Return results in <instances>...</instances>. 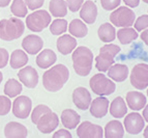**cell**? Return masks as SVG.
Segmentation results:
<instances>
[{
    "instance_id": "cell-1",
    "label": "cell",
    "mask_w": 148,
    "mask_h": 138,
    "mask_svg": "<svg viewBox=\"0 0 148 138\" xmlns=\"http://www.w3.org/2000/svg\"><path fill=\"white\" fill-rule=\"evenodd\" d=\"M69 78V71L64 64H57L42 75V85L48 91H59Z\"/></svg>"
},
{
    "instance_id": "cell-2",
    "label": "cell",
    "mask_w": 148,
    "mask_h": 138,
    "mask_svg": "<svg viewBox=\"0 0 148 138\" xmlns=\"http://www.w3.org/2000/svg\"><path fill=\"white\" fill-rule=\"evenodd\" d=\"M73 66L77 75L86 77L91 72L93 63V53L85 46H80L73 51Z\"/></svg>"
},
{
    "instance_id": "cell-3",
    "label": "cell",
    "mask_w": 148,
    "mask_h": 138,
    "mask_svg": "<svg viewBox=\"0 0 148 138\" xmlns=\"http://www.w3.org/2000/svg\"><path fill=\"white\" fill-rule=\"evenodd\" d=\"M25 25L19 18L3 19L0 21V39L12 42L24 33Z\"/></svg>"
},
{
    "instance_id": "cell-4",
    "label": "cell",
    "mask_w": 148,
    "mask_h": 138,
    "mask_svg": "<svg viewBox=\"0 0 148 138\" xmlns=\"http://www.w3.org/2000/svg\"><path fill=\"white\" fill-rule=\"evenodd\" d=\"M120 52V48L115 44H107L101 48L99 54L95 57V68L99 72H107L114 63V57Z\"/></svg>"
},
{
    "instance_id": "cell-5",
    "label": "cell",
    "mask_w": 148,
    "mask_h": 138,
    "mask_svg": "<svg viewBox=\"0 0 148 138\" xmlns=\"http://www.w3.org/2000/svg\"><path fill=\"white\" fill-rule=\"evenodd\" d=\"M89 85L92 91L97 96H110L116 89L115 83L103 73L93 75L89 81Z\"/></svg>"
},
{
    "instance_id": "cell-6",
    "label": "cell",
    "mask_w": 148,
    "mask_h": 138,
    "mask_svg": "<svg viewBox=\"0 0 148 138\" xmlns=\"http://www.w3.org/2000/svg\"><path fill=\"white\" fill-rule=\"evenodd\" d=\"M51 23V16L45 10H37L26 18V26L33 32H40Z\"/></svg>"
},
{
    "instance_id": "cell-7",
    "label": "cell",
    "mask_w": 148,
    "mask_h": 138,
    "mask_svg": "<svg viewBox=\"0 0 148 138\" xmlns=\"http://www.w3.org/2000/svg\"><path fill=\"white\" fill-rule=\"evenodd\" d=\"M135 12L127 8L126 6H120L119 8H116L110 15V21L112 25L116 27H131L135 22Z\"/></svg>"
},
{
    "instance_id": "cell-8",
    "label": "cell",
    "mask_w": 148,
    "mask_h": 138,
    "mask_svg": "<svg viewBox=\"0 0 148 138\" xmlns=\"http://www.w3.org/2000/svg\"><path fill=\"white\" fill-rule=\"evenodd\" d=\"M131 84L135 88L143 90L148 86V64L138 63L133 68L130 76Z\"/></svg>"
},
{
    "instance_id": "cell-9",
    "label": "cell",
    "mask_w": 148,
    "mask_h": 138,
    "mask_svg": "<svg viewBox=\"0 0 148 138\" xmlns=\"http://www.w3.org/2000/svg\"><path fill=\"white\" fill-rule=\"evenodd\" d=\"M36 127L40 132L44 134L52 133L59 125V117L52 110L42 114L36 121Z\"/></svg>"
},
{
    "instance_id": "cell-10",
    "label": "cell",
    "mask_w": 148,
    "mask_h": 138,
    "mask_svg": "<svg viewBox=\"0 0 148 138\" xmlns=\"http://www.w3.org/2000/svg\"><path fill=\"white\" fill-rule=\"evenodd\" d=\"M32 108L31 99L27 96H19L12 103V113L16 117L25 119L29 116Z\"/></svg>"
},
{
    "instance_id": "cell-11",
    "label": "cell",
    "mask_w": 148,
    "mask_h": 138,
    "mask_svg": "<svg viewBox=\"0 0 148 138\" xmlns=\"http://www.w3.org/2000/svg\"><path fill=\"white\" fill-rule=\"evenodd\" d=\"M123 125L127 133L132 134V135H137L143 131L144 127H145V121L141 114L133 112L125 116Z\"/></svg>"
},
{
    "instance_id": "cell-12",
    "label": "cell",
    "mask_w": 148,
    "mask_h": 138,
    "mask_svg": "<svg viewBox=\"0 0 148 138\" xmlns=\"http://www.w3.org/2000/svg\"><path fill=\"white\" fill-rule=\"evenodd\" d=\"M77 135L80 138H103L104 130L99 125L85 121L77 128Z\"/></svg>"
},
{
    "instance_id": "cell-13",
    "label": "cell",
    "mask_w": 148,
    "mask_h": 138,
    "mask_svg": "<svg viewBox=\"0 0 148 138\" xmlns=\"http://www.w3.org/2000/svg\"><path fill=\"white\" fill-rule=\"evenodd\" d=\"M18 77L21 83H23L27 88H34L38 83V74L37 71L32 67H25L19 71Z\"/></svg>"
},
{
    "instance_id": "cell-14",
    "label": "cell",
    "mask_w": 148,
    "mask_h": 138,
    "mask_svg": "<svg viewBox=\"0 0 148 138\" xmlns=\"http://www.w3.org/2000/svg\"><path fill=\"white\" fill-rule=\"evenodd\" d=\"M91 95L85 87H77L73 92V102L77 108L81 110H86L91 104Z\"/></svg>"
},
{
    "instance_id": "cell-15",
    "label": "cell",
    "mask_w": 148,
    "mask_h": 138,
    "mask_svg": "<svg viewBox=\"0 0 148 138\" xmlns=\"http://www.w3.org/2000/svg\"><path fill=\"white\" fill-rule=\"evenodd\" d=\"M80 17L86 24H93L97 17V6L95 2L87 0L80 8Z\"/></svg>"
},
{
    "instance_id": "cell-16",
    "label": "cell",
    "mask_w": 148,
    "mask_h": 138,
    "mask_svg": "<svg viewBox=\"0 0 148 138\" xmlns=\"http://www.w3.org/2000/svg\"><path fill=\"white\" fill-rule=\"evenodd\" d=\"M22 47L28 54H37L44 47V42L40 37L35 34H29L23 39Z\"/></svg>"
},
{
    "instance_id": "cell-17",
    "label": "cell",
    "mask_w": 148,
    "mask_h": 138,
    "mask_svg": "<svg viewBox=\"0 0 148 138\" xmlns=\"http://www.w3.org/2000/svg\"><path fill=\"white\" fill-rule=\"evenodd\" d=\"M109 100L103 96L94 99L90 104V113L96 118H101L106 116L109 110Z\"/></svg>"
},
{
    "instance_id": "cell-18",
    "label": "cell",
    "mask_w": 148,
    "mask_h": 138,
    "mask_svg": "<svg viewBox=\"0 0 148 138\" xmlns=\"http://www.w3.org/2000/svg\"><path fill=\"white\" fill-rule=\"evenodd\" d=\"M4 136L8 138H26L28 136V131L22 124L10 121L4 128Z\"/></svg>"
},
{
    "instance_id": "cell-19",
    "label": "cell",
    "mask_w": 148,
    "mask_h": 138,
    "mask_svg": "<svg viewBox=\"0 0 148 138\" xmlns=\"http://www.w3.org/2000/svg\"><path fill=\"white\" fill-rule=\"evenodd\" d=\"M146 97L139 91H128L126 94V104L128 108L134 111H139L143 109L146 105Z\"/></svg>"
},
{
    "instance_id": "cell-20",
    "label": "cell",
    "mask_w": 148,
    "mask_h": 138,
    "mask_svg": "<svg viewBox=\"0 0 148 138\" xmlns=\"http://www.w3.org/2000/svg\"><path fill=\"white\" fill-rule=\"evenodd\" d=\"M57 49L62 55H69L77 48V41L69 34H62L57 39Z\"/></svg>"
},
{
    "instance_id": "cell-21",
    "label": "cell",
    "mask_w": 148,
    "mask_h": 138,
    "mask_svg": "<svg viewBox=\"0 0 148 138\" xmlns=\"http://www.w3.org/2000/svg\"><path fill=\"white\" fill-rule=\"evenodd\" d=\"M60 118H61L62 125L67 130L76 129L77 126L80 124V121H81V116L73 109H64L62 111Z\"/></svg>"
},
{
    "instance_id": "cell-22",
    "label": "cell",
    "mask_w": 148,
    "mask_h": 138,
    "mask_svg": "<svg viewBox=\"0 0 148 138\" xmlns=\"http://www.w3.org/2000/svg\"><path fill=\"white\" fill-rule=\"evenodd\" d=\"M108 76L115 82H123L128 77V68L125 64H112L108 70Z\"/></svg>"
},
{
    "instance_id": "cell-23",
    "label": "cell",
    "mask_w": 148,
    "mask_h": 138,
    "mask_svg": "<svg viewBox=\"0 0 148 138\" xmlns=\"http://www.w3.org/2000/svg\"><path fill=\"white\" fill-rule=\"evenodd\" d=\"M57 56L51 49H45L36 57V64L40 69H48L56 62Z\"/></svg>"
},
{
    "instance_id": "cell-24",
    "label": "cell",
    "mask_w": 148,
    "mask_h": 138,
    "mask_svg": "<svg viewBox=\"0 0 148 138\" xmlns=\"http://www.w3.org/2000/svg\"><path fill=\"white\" fill-rule=\"evenodd\" d=\"M104 133L106 138H122L124 136V127L118 121H110L105 127Z\"/></svg>"
},
{
    "instance_id": "cell-25",
    "label": "cell",
    "mask_w": 148,
    "mask_h": 138,
    "mask_svg": "<svg viewBox=\"0 0 148 138\" xmlns=\"http://www.w3.org/2000/svg\"><path fill=\"white\" fill-rule=\"evenodd\" d=\"M97 34L101 42L111 43L116 37V30H115L114 25L110 24V23H104L99 27Z\"/></svg>"
},
{
    "instance_id": "cell-26",
    "label": "cell",
    "mask_w": 148,
    "mask_h": 138,
    "mask_svg": "<svg viewBox=\"0 0 148 138\" xmlns=\"http://www.w3.org/2000/svg\"><path fill=\"white\" fill-rule=\"evenodd\" d=\"M127 113L126 103L121 97H117L110 105V114L116 118H121Z\"/></svg>"
},
{
    "instance_id": "cell-27",
    "label": "cell",
    "mask_w": 148,
    "mask_h": 138,
    "mask_svg": "<svg viewBox=\"0 0 148 138\" xmlns=\"http://www.w3.org/2000/svg\"><path fill=\"white\" fill-rule=\"evenodd\" d=\"M28 60H29V58H28V55L26 54V52H24L23 50L18 49L12 51V53L10 54V63L12 69L17 70L25 67L27 64Z\"/></svg>"
},
{
    "instance_id": "cell-28",
    "label": "cell",
    "mask_w": 148,
    "mask_h": 138,
    "mask_svg": "<svg viewBox=\"0 0 148 138\" xmlns=\"http://www.w3.org/2000/svg\"><path fill=\"white\" fill-rule=\"evenodd\" d=\"M69 33L75 37H84L88 33V28L83 21L79 19H74L67 26Z\"/></svg>"
},
{
    "instance_id": "cell-29",
    "label": "cell",
    "mask_w": 148,
    "mask_h": 138,
    "mask_svg": "<svg viewBox=\"0 0 148 138\" xmlns=\"http://www.w3.org/2000/svg\"><path fill=\"white\" fill-rule=\"evenodd\" d=\"M49 10L53 17H65L67 14L66 2H65V0H51L49 4Z\"/></svg>"
},
{
    "instance_id": "cell-30",
    "label": "cell",
    "mask_w": 148,
    "mask_h": 138,
    "mask_svg": "<svg viewBox=\"0 0 148 138\" xmlns=\"http://www.w3.org/2000/svg\"><path fill=\"white\" fill-rule=\"evenodd\" d=\"M117 37H118L119 42L122 45H128L131 44L133 41L138 39V32L135 28L131 27H123L116 32Z\"/></svg>"
},
{
    "instance_id": "cell-31",
    "label": "cell",
    "mask_w": 148,
    "mask_h": 138,
    "mask_svg": "<svg viewBox=\"0 0 148 138\" xmlns=\"http://www.w3.org/2000/svg\"><path fill=\"white\" fill-rule=\"evenodd\" d=\"M22 84L16 79H8L4 85V94L8 98H16L22 92Z\"/></svg>"
},
{
    "instance_id": "cell-32",
    "label": "cell",
    "mask_w": 148,
    "mask_h": 138,
    "mask_svg": "<svg viewBox=\"0 0 148 138\" xmlns=\"http://www.w3.org/2000/svg\"><path fill=\"white\" fill-rule=\"evenodd\" d=\"M10 12L15 17L23 18L27 16L28 8L24 0H14L10 5Z\"/></svg>"
},
{
    "instance_id": "cell-33",
    "label": "cell",
    "mask_w": 148,
    "mask_h": 138,
    "mask_svg": "<svg viewBox=\"0 0 148 138\" xmlns=\"http://www.w3.org/2000/svg\"><path fill=\"white\" fill-rule=\"evenodd\" d=\"M50 31L54 35H61L67 30V21L65 19H56L52 23H50Z\"/></svg>"
},
{
    "instance_id": "cell-34",
    "label": "cell",
    "mask_w": 148,
    "mask_h": 138,
    "mask_svg": "<svg viewBox=\"0 0 148 138\" xmlns=\"http://www.w3.org/2000/svg\"><path fill=\"white\" fill-rule=\"evenodd\" d=\"M49 111H51V109H50L47 105H44V104L37 105V106L33 109V111H32V113H31V121L35 125L37 119H38L42 114H45L46 112H49Z\"/></svg>"
},
{
    "instance_id": "cell-35",
    "label": "cell",
    "mask_w": 148,
    "mask_h": 138,
    "mask_svg": "<svg viewBox=\"0 0 148 138\" xmlns=\"http://www.w3.org/2000/svg\"><path fill=\"white\" fill-rule=\"evenodd\" d=\"M12 108V102L10 98L5 96H0V116L6 115Z\"/></svg>"
},
{
    "instance_id": "cell-36",
    "label": "cell",
    "mask_w": 148,
    "mask_h": 138,
    "mask_svg": "<svg viewBox=\"0 0 148 138\" xmlns=\"http://www.w3.org/2000/svg\"><path fill=\"white\" fill-rule=\"evenodd\" d=\"M135 23V29L137 31H143L144 29L148 28V15H142L136 20Z\"/></svg>"
},
{
    "instance_id": "cell-37",
    "label": "cell",
    "mask_w": 148,
    "mask_h": 138,
    "mask_svg": "<svg viewBox=\"0 0 148 138\" xmlns=\"http://www.w3.org/2000/svg\"><path fill=\"white\" fill-rule=\"evenodd\" d=\"M121 3V0H101V8L106 10H112L118 8Z\"/></svg>"
},
{
    "instance_id": "cell-38",
    "label": "cell",
    "mask_w": 148,
    "mask_h": 138,
    "mask_svg": "<svg viewBox=\"0 0 148 138\" xmlns=\"http://www.w3.org/2000/svg\"><path fill=\"white\" fill-rule=\"evenodd\" d=\"M66 5L69 10L73 12H76L78 10H80L82 4L84 3V0H65Z\"/></svg>"
},
{
    "instance_id": "cell-39",
    "label": "cell",
    "mask_w": 148,
    "mask_h": 138,
    "mask_svg": "<svg viewBox=\"0 0 148 138\" xmlns=\"http://www.w3.org/2000/svg\"><path fill=\"white\" fill-rule=\"evenodd\" d=\"M26 5H27L28 10H35L40 8L44 5L45 0H24Z\"/></svg>"
},
{
    "instance_id": "cell-40",
    "label": "cell",
    "mask_w": 148,
    "mask_h": 138,
    "mask_svg": "<svg viewBox=\"0 0 148 138\" xmlns=\"http://www.w3.org/2000/svg\"><path fill=\"white\" fill-rule=\"evenodd\" d=\"M8 59H10V54H8V50L4 48H0V69L6 67L8 63Z\"/></svg>"
},
{
    "instance_id": "cell-41",
    "label": "cell",
    "mask_w": 148,
    "mask_h": 138,
    "mask_svg": "<svg viewBox=\"0 0 148 138\" xmlns=\"http://www.w3.org/2000/svg\"><path fill=\"white\" fill-rule=\"evenodd\" d=\"M72 138V134L69 133V131L66 129H60L57 132L53 134V138Z\"/></svg>"
},
{
    "instance_id": "cell-42",
    "label": "cell",
    "mask_w": 148,
    "mask_h": 138,
    "mask_svg": "<svg viewBox=\"0 0 148 138\" xmlns=\"http://www.w3.org/2000/svg\"><path fill=\"white\" fill-rule=\"evenodd\" d=\"M123 2L130 8H137L140 3V0H123Z\"/></svg>"
},
{
    "instance_id": "cell-43",
    "label": "cell",
    "mask_w": 148,
    "mask_h": 138,
    "mask_svg": "<svg viewBox=\"0 0 148 138\" xmlns=\"http://www.w3.org/2000/svg\"><path fill=\"white\" fill-rule=\"evenodd\" d=\"M141 39L144 42V44L146 45V46H148V29L146 28V29L143 30V32L141 33Z\"/></svg>"
},
{
    "instance_id": "cell-44",
    "label": "cell",
    "mask_w": 148,
    "mask_h": 138,
    "mask_svg": "<svg viewBox=\"0 0 148 138\" xmlns=\"http://www.w3.org/2000/svg\"><path fill=\"white\" fill-rule=\"evenodd\" d=\"M142 116H143L144 121L148 123V104H147V105H145V107H144L143 114H142Z\"/></svg>"
},
{
    "instance_id": "cell-45",
    "label": "cell",
    "mask_w": 148,
    "mask_h": 138,
    "mask_svg": "<svg viewBox=\"0 0 148 138\" xmlns=\"http://www.w3.org/2000/svg\"><path fill=\"white\" fill-rule=\"evenodd\" d=\"M10 3V0H0V8H6Z\"/></svg>"
},
{
    "instance_id": "cell-46",
    "label": "cell",
    "mask_w": 148,
    "mask_h": 138,
    "mask_svg": "<svg viewBox=\"0 0 148 138\" xmlns=\"http://www.w3.org/2000/svg\"><path fill=\"white\" fill-rule=\"evenodd\" d=\"M143 136L145 138H148V126L146 127L145 129H144V134H143Z\"/></svg>"
},
{
    "instance_id": "cell-47",
    "label": "cell",
    "mask_w": 148,
    "mask_h": 138,
    "mask_svg": "<svg viewBox=\"0 0 148 138\" xmlns=\"http://www.w3.org/2000/svg\"><path fill=\"white\" fill-rule=\"evenodd\" d=\"M2 79H3V76H2V73L0 72V83L2 82Z\"/></svg>"
},
{
    "instance_id": "cell-48",
    "label": "cell",
    "mask_w": 148,
    "mask_h": 138,
    "mask_svg": "<svg viewBox=\"0 0 148 138\" xmlns=\"http://www.w3.org/2000/svg\"><path fill=\"white\" fill-rule=\"evenodd\" d=\"M143 2H145V3H148V0H143Z\"/></svg>"
},
{
    "instance_id": "cell-49",
    "label": "cell",
    "mask_w": 148,
    "mask_h": 138,
    "mask_svg": "<svg viewBox=\"0 0 148 138\" xmlns=\"http://www.w3.org/2000/svg\"><path fill=\"white\" fill-rule=\"evenodd\" d=\"M147 96H148V89H147Z\"/></svg>"
}]
</instances>
